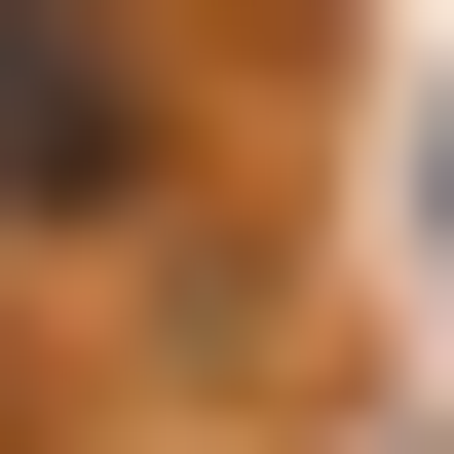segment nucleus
Wrapping results in <instances>:
<instances>
[{
  "instance_id": "nucleus-1",
  "label": "nucleus",
  "mask_w": 454,
  "mask_h": 454,
  "mask_svg": "<svg viewBox=\"0 0 454 454\" xmlns=\"http://www.w3.org/2000/svg\"><path fill=\"white\" fill-rule=\"evenodd\" d=\"M114 152V76H76V0H0V190H76Z\"/></svg>"
}]
</instances>
